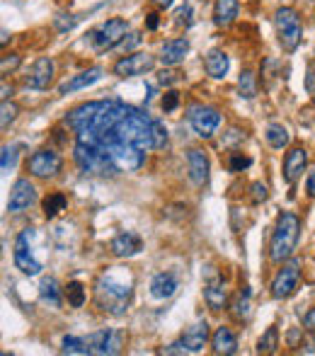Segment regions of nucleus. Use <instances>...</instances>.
Returning <instances> with one entry per match:
<instances>
[{"instance_id": "obj_25", "label": "nucleus", "mask_w": 315, "mask_h": 356, "mask_svg": "<svg viewBox=\"0 0 315 356\" xmlns=\"http://www.w3.org/2000/svg\"><path fill=\"white\" fill-rule=\"evenodd\" d=\"M204 301L211 310H223L228 303V291L223 286L221 279H211V281L204 286Z\"/></svg>"}, {"instance_id": "obj_23", "label": "nucleus", "mask_w": 315, "mask_h": 356, "mask_svg": "<svg viewBox=\"0 0 315 356\" xmlns=\"http://www.w3.org/2000/svg\"><path fill=\"white\" fill-rule=\"evenodd\" d=\"M64 288L56 281V277H44L39 284V298L41 303H46L49 308H61L64 306Z\"/></svg>"}, {"instance_id": "obj_11", "label": "nucleus", "mask_w": 315, "mask_h": 356, "mask_svg": "<svg viewBox=\"0 0 315 356\" xmlns=\"http://www.w3.org/2000/svg\"><path fill=\"white\" fill-rule=\"evenodd\" d=\"M153 66H155V56L138 51V54H128L124 56V59H119L112 70L119 78H136V75H143L148 73V70H153Z\"/></svg>"}, {"instance_id": "obj_48", "label": "nucleus", "mask_w": 315, "mask_h": 356, "mask_svg": "<svg viewBox=\"0 0 315 356\" xmlns=\"http://www.w3.org/2000/svg\"><path fill=\"white\" fill-rule=\"evenodd\" d=\"M305 189H308V194L315 199V170L308 175V182H305Z\"/></svg>"}, {"instance_id": "obj_9", "label": "nucleus", "mask_w": 315, "mask_h": 356, "mask_svg": "<svg viewBox=\"0 0 315 356\" xmlns=\"http://www.w3.org/2000/svg\"><path fill=\"white\" fill-rule=\"evenodd\" d=\"M298 284H300V262L298 259H289V262L274 274V279H271V286H269L271 298L284 301V298L294 296Z\"/></svg>"}, {"instance_id": "obj_1", "label": "nucleus", "mask_w": 315, "mask_h": 356, "mask_svg": "<svg viewBox=\"0 0 315 356\" xmlns=\"http://www.w3.org/2000/svg\"><path fill=\"white\" fill-rule=\"evenodd\" d=\"M131 298L133 279L124 269L112 267L104 274H99V279L95 281V303H97L99 310L109 313V315H124L131 306Z\"/></svg>"}, {"instance_id": "obj_31", "label": "nucleus", "mask_w": 315, "mask_h": 356, "mask_svg": "<svg viewBox=\"0 0 315 356\" xmlns=\"http://www.w3.org/2000/svg\"><path fill=\"white\" fill-rule=\"evenodd\" d=\"M151 144H153V150H165L170 144V134H168V129H165V124L160 121V119H153Z\"/></svg>"}, {"instance_id": "obj_12", "label": "nucleus", "mask_w": 315, "mask_h": 356, "mask_svg": "<svg viewBox=\"0 0 315 356\" xmlns=\"http://www.w3.org/2000/svg\"><path fill=\"white\" fill-rule=\"evenodd\" d=\"M90 342V349L93 354H99V356H114L122 351L124 346V332L119 330H99V332H93L88 337Z\"/></svg>"}, {"instance_id": "obj_41", "label": "nucleus", "mask_w": 315, "mask_h": 356, "mask_svg": "<svg viewBox=\"0 0 315 356\" xmlns=\"http://www.w3.org/2000/svg\"><path fill=\"white\" fill-rule=\"evenodd\" d=\"M163 112H175L180 104V92H175V90H168V92L163 95Z\"/></svg>"}, {"instance_id": "obj_16", "label": "nucleus", "mask_w": 315, "mask_h": 356, "mask_svg": "<svg viewBox=\"0 0 315 356\" xmlns=\"http://www.w3.org/2000/svg\"><path fill=\"white\" fill-rule=\"evenodd\" d=\"M189 54V39L187 37H178V39H168L160 46V61L163 66H180L184 61V56Z\"/></svg>"}, {"instance_id": "obj_28", "label": "nucleus", "mask_w": 315, "mask_h": 356, "mask_svg": "<svg viewBox=\"0 0 315 356\" xmlns=\"http://www.w3.org/2000/svg\"><path fill=\"white\" fill-rule=\"evenodd\" d=\"M231 310H233V315H236L238 320H247V317H250V313H252V293H250V288H242V291L238 293L236 298H233Z\"/></svg>"}, {"instance_id": "obj_49", "label": "nucleus", "mask_w": 315, "mask_h": 356, "mask_svg": "<svg viewBox=\"0 0 315 356\" xmlns=\"http://www.w3.org/2000/svg\"><path fill=\"white\" fill-rule=\"evenodd\" d=\"M158 22H160V20H158L155 12H151V15H146V27H148V30H158Z\"/></svg>"}, {"instance_id": "obj_46", "label": "nucleus", "mask_w": 315, "mask_h": 356, "mask_svg": "<svg viewBox=\"0 0 315 356\" xmlns=\"http://www.w3.org/2000/svg\"><path fill=\"white\" fill-rule=\"evenodd\" d=\"M165 354H187V346H184V342H175V344L165 346Z\"/></svg>"}, {"instance_id": "obj_29", "label": "nucleus", "mask_w": 315, "mask_h": 356, "mask_svg": "<svg viewBox=\"0 0 315 356\" xmlns=\"http://www.w3.org/2000/svg\"><path fill=\"white\" fill-rule=\"evenodd\" d=\"M66 206H68V197H66L64 192H51L49 197L44 199V204H41L46 218H56L61 211H66Z\"/></svg>"}, {"instance_id": "obj_39", "label": "nucleus", "mask_w": 315, "mask_h": 356, "mask_svg": "<svg viewBox=\"0 0 315 356\" xmlns=\"http://www.w3.org/2000/svg\"><path fill=\"white\" fill-rule=\"evenodd\" d=\"M250 165H252V158H247V155L242 153H231V160H228L231 172H242V170L250 168Z\"/></svg>"}, {"instance_id": "obj_10", "label": "nucleus", "mask_w": 315, "mask_h": 356, "mask_svg": "<svg viewBox=\"0 0 315 356\" xmlns=\"http://www.w3.org/2000/svg\"><path fill=\"white\" fill-rule=\"evenodd\" d=\"M61 168H64V158L51 148H39L37 153L30 155V160H27V172H30L32 177H39V179L56 177V175L61 172Z\"/></svg>"}, {"instance_id": "obj_37", "label": "nucleus", "mask_w": 315, "mask_h": 356, "mask_svg": "<svg viewBox=\"0 0 315 356\" xmlns=\"http://www.w3.org/2000/svg\"><path fill=\"white\" fill-rule=\"evenodd\" d=\"M17 114H20L17 104H12L10 99H6V102H3V119H0V126H3V131H6L8 126L12 124V121H15Z\"/></svg>"}, {"instance_id": "obj_34", "label": "nucleus", "mask_w": 315, "mask_h": 356, "mask_svg": "<svg viewBox=\"0 0 315 356\" xmlns=\"http://www.w3.org/2000/svg\"><path fill=\"white\" fill-rule=\"evenodd\" d=\"M64 293H66V301H68V306L70 308H83L85 306V286L80 281H70L68 286L64 288Z\"/></svg>"}, {"instance_id": "obj_27", "label": "nucleus", "mask_w": 315, "mask_h": 356, "mask_svg": "<svg viewBox=\"0 0 315 356\" xmlns=\"http://www.w3.org/2000/svg\"><path fill=\"white\" fill-rule=\"evenodd\" d=\"M61 351H64V354H80V356L93 354L88 337H75V335H66L64 337V342H61Z\"/></svg>"}, {"instance_id": "obj_44", "label": "nucleus", "mask_w": 315, "mask_h": 356, "mask_svg": "<svg viewBox=\"0 0 315 356\" xmlns=\"http://www.w3.org/2000/svg\"><path fill=\"white\" fill-rule=\"evenodd\" d=\"M180 80V73H175V70H160V73H158V83L160 85H175Z\"/></svg>"}, {"instance_id": "obj_13", "label": "nucleus", "mask_w": 315, "mask_h": 356, "mask_svg": "<svg viewBox=\"0 0 315 356\" xmlns=\"http://www.w3.org/2000/svg\"><path fill=\"white\" fill-rule=\"evenodd\" d=\"M54 70H56V63L49 59V56H41L32 63L30 73L25 78V85L30 90H46L54 80Z\"/></svg>"}, {"instance_id": "obj_8", "label": "nucleus", "mask_w": 315, "mask_h": 356, "mask_svg": "<svg viewBox=\"0 0 315 356\" xmlns=\"http://www.w3.org/2000/svg\"><path fill=\"white\" fill-rule=\"evenodd\" d=\"M187 121L194 129V134H197L199 139L207 141V139H211V136L218 131V126H221V112L209 107V104H189Z\"/></svg>"}, {"instance_id": "obj_47", "label": "nucleus", "mask_w": 315, "mask_h": 356, "mask_svg": "<svg viewBox=\"0 0 315 356\" xmlns=\"http://www.w3.org/2000/svg\"><path fill=\"white\" fill-rule=\"evenodd\" d=\"M228 134H231V136H226V139H223V144H226V146H231L233 141H238V144H240V141H245V134H242V131H238V129H231Z\"/></svg>"}, {"instance_id": "obj_35", "label": "nucleus", "mask_w": 315, "mask_h": 356, "mask_svg": "<svg viewBox=\"0 0 315 356\" xmlns=\"http://www.w3.org/2000/svg\"><path fill=\"white\" fill-rule=\"evenodd\" d=\"M22 150V144H12V146H3V158H0V168H3V175H8L17 163V155Z\"/></svg>"}, {"instance_id": "obj_51", "label": "nucleus", "mask_w": 315, "mask_h": 356, "mask_svg": "<svg viewBox=\"0 0 315 356\" xmlns=\"http://www.w3.org/2000/svg\"><path fill=\"white\" fill-rule=\"evenodd\" d=\"M153 3H155L158 8H170V6H173V0H153Z\"/></svg>"}, {"instance_id": "obj_33", "label": "nucleus", "mask_w": 315, "mask_h": 356, "mask_svg": "<svg viewBox=\"0 0 315 356\" xmlns=\"http://www.w3.org/2000/svg\"><path fill=\"white\" fill-rule=\"evenodd\" d=\"M276 346H279V330L276 327H267V332L257 342V351L260 354H274Z\"/></svg>"}, {"instance_id": "obj_15", "label": "nucleus", "mask_w": 315, "mask_h": 356, "mask_svg": "<svg viewBox=\"0 0 315 356\" xmlns=\"http://www.w3.org/2000/svg\"><path fill=\"white\" fill-rule=\"evenodd\" d=\"M209 158L202 148H189L187 150V172L197 187H204L209 182Z\"/></svg>"}, {"instance_id": "obj_53", "label": "nucleus", "mask_w": 315, "mask_h": 356, "mask_svg": "<svg viewBox=\"0 0 315 356\" xmlns=\"http://www.w3.org/2000/svg\"><path fill=\"white\" fill-rule=\"evenodd\" d=\"M8 39H10V34H8V30H3V39H0V44L6 46V44H8Z\"/></svg>"}, {"instance_id": "obj_32", "label": "nucleus", "mask_w": 315, "mask_h": 356, "mask_svg": "<svg viewBox=\"0 0 315 356\" xmlns=\"http://www.w3.org/2000/svg\"><path fill=\"white\" fill-rule=\"evenodd\" d=\"M238 92L242 99H252L257 95V78L252 70H242L240 78H238Z\"/></svg>"}, {"instance_id": "obj_45", "label": "nucleus", "mask_w": 315, "mask_h": 356, "mask_svg": "<svg viewBox=\"0 0 315 356\" xmlns=\"http://www.w3.org/2000/svg\"><path fill=\"white\" fill-rule=\"evenodd\" d=\"M303 327H305V332H310V335H315V308H310V310L305 313V317H303Z\"/></svg>"}, {"instance_id": "obj_24", "label": "nucleus", "mask_w": 315, "mask_h": 356, "mask_svg": "<svg viewBox=\"0 0 315 356\" xmlns=\"http://www.w3.org/2000/svg\"><path fill=\"white\" fill-rule=\"evenodd\" d=\"M204 68H207V73L211 75V78L221 80V78H226L228 68H231V59H228L226 51L211 49L207 54V61H204Z\"/></svg>"}, {"instance_id": "obj_19", "label": "nucleus", "mask_w": 315, "mask_h": 356, "mask_svg": "<svg viewBox=\"0 0 315 356\" xmlns=\"http://www.w3.org/2000/svg\"><path fill=\"white\" fill-rule=\"evenodd\" d=\"M305 168H308V153H305V148H300V146L298 148H291L284 158V179L289 184H294L305 172Z\"/></svg>"}, {"instance_id": "obj_30", "label": "nucleus", "mask_w": 315, "mask_h": 356, "mask_svg": "<svg viewBox=\"0 0 315 356\" xmlns=\"http://www.w3.org/2000/svg\"><path fill=\"white\" fill-rule=\"evenodd\" d=\"M265 139H267V144H269L274 150H281V148H286V146H289L291 136H289V131H286L281 124H269V126H267Z\"/></svg>"}, {"instance_id": "obj_54", "label": "nucleus", "mask_w": 315, "mask_h": 356, "mask_svg": "<svg viewBox=\"0 0 315 356\" xmlns=\"http://www.w3.org/2000/svg\"><path fill=\"white\" fill-rule=\"evenodd\" d=\"M313 102H315V92H313Z\"/></svg>"}, {"instance_id": "obj_14", "label": "nucleus", "mask_w": 315, "mask_h": 356, "mask_svg": "<svg viewBox=\"0 0 315 356\" xmlns=\"http://www.w3.org/2000/svg\"><path fill=\"white\" fill-rule=\"evenodd\" d=\"M37 201V189L30 179H17L12 184V192H10V199H8V211L10 213H20V211H27L32 204Z\"/></svg>"}, {"instance_id": "obj_2", "label": "nucleus", "mask_w": 315, "mask_h": 356, "mask_svg": "<svg viewBox=\"0 0 315 356\" xmlns=\"http://www.w3.org/2000/svg\"><path fill=\"white\" fill-rule=\"evenodd\" d=\"M300 240V218L291 211H284L276 218L274 233L269 240V259L274 264H281L294 257Z\"/></svg>"}, {"instance_id": "obj_20", "label": "nucleus", "mask_w": 315, "mask_h": 356, "mask_svg": "<svg viewBox=\"0 0 315 356\" xmlns=\"http://www.w3.org/2000/svg\"><path fill=\"white\" fill-rule=\"evenodd\" d=\"M180 284H178V277L173 272H160L151 279V296L158 298V301H168L178 293Z\"/></svg>"}, {"instance_id": "obj_7", "label": "nucleus", "mask_w": 315, "mask_h": 356, "mask_svg": "<svg viewBox=\"0 0 315 356\" xmlns=\"http://www.w3.org/2000/svg\"><path fill=\"white\" fill-rule=\"evenodd\" d=\"M126 32H128V22L122 20V17H112V20L99 22L88 34V41L95 51H112L126 37Z\"/></svg>"}, {"instance_id": "obj_21", "label": "nucleus", "mask_w": 315, "mask_h": 356, "mask_svg": "<svg viewBox=\"0 0 315 356\" xmlns=\"http://www.w3.org/2000/svg\"><path fill=\"white\" fill-rule=\"evenodd\" d=\"M182 342L187 346V351H202L204 344L209 342V322L207 320H197L194 325H189L182 335Z\"/></svg>"}, {"instance_id": "obj_22", "label": "nucleus", "mask_w": 315, "mask_h": 356, "mask_svg": "<svg viewBox=\"0 0 315 356\" xmlns=\"http://www.w3.org/2000/svg\"><path fill=\"white\" fill-rule=\"evenodd\" d=\"M240 3L238 0H216L213 3V25L216 27H231L238 20Z\"/></svg>"}, {"instance_id": "obj_40", "label": "nucleus", "mask_w": 315, "mask_h": 356, "mask_svg": "<svg viewBox=\"0 0 315 356\" xmlns=\"http://www.w3.org/2000/svg\"><path fill=\"white\" fill-rule=\"evenodd\" d=\"M192 15H194V10H192V8H189V6H180L178 8V10H175V25H178V27H189V25H192Z\"/></svg>"}, {"instance_id": "obj_18", "label": "nucleus", "mask_w": 315, "mask_h": 356, "mask_svg": "<svg viewBox=\"0 0 315 356\" xmlns=\"http://www.w3.org/2000/svg\"><path fill=\"white\" fill-rule=\"evenodd\" d=\"M109 250H112L114 257H133L143 250V240L136 235V233H119L109 243Z\"/></svg>"}, {"instance_id": "obj_17", "label": "nucleus", "mask_w": 315, "mask_h": 356, "mask_svg": "<svg viewBox=\"0 0 315 356\" xmlns=\"http://www.w3.org/2000/svg\"><path fill=\"white\" fill-rule=\"evenodd\" d=\"M102 75H104V68H99V66H95V68L83 70V73H78V75H73V78L64 80V83L59 85V95L78 92V90L90 88V85L97 83V80L102 78Z\"/></svg>"}, {"instance_id": "obj_42", "label": "nucleus", "mask_w": 315, "mask_h": 356, "mask_svg": "<svg viewBox=\"0 0 315 356\" xmlns=\"http://www.w3.org/2000/svg\"><path fill=\"white\" fill-rule=\"evenodd\" d=\"M250 192H252V201H255V204H262V201H267V199H269L267 184H262V182H252Z\"/></svg>"}, {"instance_id": "obj_5", "label": "nucleus", "mask_w": 315, "mask_h": 356, "mask_svg": "<svg viewBox=\"0 0 315 356\" xmlns=\"http://www.w3.org/2000/svg\"><path fill=\"white\" fill-rule=\"evenodd\" d=\"M274 27H276V37H279V44L284 51H296L303 39V22L300 15L294 8H279L274 15Z\"/></svg>"}, {"instance_id": "obj_26", "label": "nucleus", "mask_w": 315, "mask_h": 356, "mask_svg": "<svg viewBox=\"0 0 315 356\" xmlns=\"http://www.w3.org/2000/svg\"><path fill=\"white\" fill-rule=\"evenodd\" d=\"M211 349H213V354H218V356H231V354H236L238 351V339H236V335H233L228 327H218L216 332H213V337H211Z\"/></svg>"}, {"instance_id": "obj_38", "label": "nucleus", "mask_w": 315, "mask_h": 356, "mask_svg": "<svg viewBox=\"0 0 315 356\" xmlns=\"http://www.w3.org/2000/svg\"><path fill=\"white\" fill-rule=\"evenodd\" d=\"M20 63H22V59L17 54H6V56H3V61H0V73H3V78L10 75L12 70L20 68Z\"/></svg>"}, {"instance_id": "obj_4", "label": "nucleus", "mask_w": 315, "mask_h": 356, "mask_svg": "<svg viewBox=\"0 0 315 356\" xmlns=\"http://www.w3.org/2000/svg\"><path fill=\"white\" fill-rule=\"evenodd\" d=\"M41 237L35 228H27L20 235L15 237V250H12V259H15V267L20 269L27 277H37L44 267V259L37 257V243Z\"/></svg>"}, {"instance_id": "obj_36", "label": "nucleus", "mask_w": 315, "mask_h": 356, "mask_svg": "<svg viewBox=\"0 0 315 356\" xmlns=\"http://www.w3.org/2000/svg\"><path fill=\"white\" fill-rule=\"evenodd\" d=\"M80 22V17H75V15H66V12H59V15L54 17V27H56V32H70L75 25Z\"/></svg>"}, {"instance_id": "obj_43", "label": "nucleus", "mask_w": 315, "mask_h": 356, "mask_svg": "<svg viewBox=\"0 0 315 356\" xmlns=\"http://www.w3.org/2000/svg\"><path fill=\"white\" fill-rule=\"evenodd\" d=\"M138 41H141V34H138V32H133V34H128V39H126V37H124V39L119 41V44L114 46V49H119V51H128V49H133V46H136Z\"/></svg>"}, {"instance_id": "obj_50", "label": "nucleus", "mask_w": 315, "mask_h": 356, "mask_svg": "<svg viewBox=\"0 0 315 356\" xmlns=\"http://www.w3.org/2000/svg\"><path fill=\"white\" fill-rule=\"evenodd\" d=\"M12 97V88H8L6 83H3V102H6V99H10Z\"/></svg>"}, {"instance_id": "obj_6", "label": "nucleus", "mask_w": 315, "mask_h": 356, "mask_svg": "<svg viewBox=\"0 0 315 356\" xmlns=\"http://www.w3.org/2000/svg\"><path fill=\"white\" fill-rule=\"evenodd\" d=\"M102 153L109 155L119 172H136L146 160V150H141L138 146L126 144V141H109L104 146H97Z\"/></svg>"}, {"instance_id": "obj_3", "label": "nucleus", "mask_w": 315, "mask_h": 356, "mask_svg": "<svg viewBox=\"0 0 315 356\" xmlns=\"http://www.w3.org/2000/svg\"><path fill=\"white\" fill-rule=\"evenodd\" d=\"M73 160L78 165V170L83 175H90V177H112L117 175V165L109 160L107 153H102L99 148L88 144H80L75 141V148H73Z\"/></svg>"}, {"instance_id": "obj_52", "label": "nucleus", "mask_w": 315, "mask_h": 356, "mask_svg": "<svg viewBox=\"0 0 315 356\" xmlns=\"http://www.w3.org/2000/svg\"><path fill=\"white\" fill-rule=\"evenodd\" d=\"M313 83H315V73H313V68L308 70V90H313Z\"/></svg>"}]
</instances>
